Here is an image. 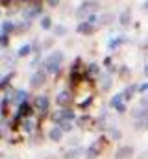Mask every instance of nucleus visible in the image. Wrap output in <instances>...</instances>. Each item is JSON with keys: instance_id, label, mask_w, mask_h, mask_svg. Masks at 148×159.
<instances>
[{"instance_id": "f257e3e1", "label": "nucleus", "mask_w": 148, "mask_h": 159, "mask_svg": "<svg viewBox=\"0 0 148 159\" xmlns=\"http://www.w3.org/2000/svg\"><path fill=\"white\" fill-rule=\"evenodd\" d=\"M65 61V54L63 52H52L46 59H44V70L50 72V74H58L61 70V65Z\"/></svg>"}, {"instance_id": "f03ea898", "label": "nucleus", "mask_w": 148, "mask_h": 159, "mask_svg": "<svg viewBox=\"0 0 148 159\" xmlns=\"http://www.w3.org/2000/svg\"><path fill=\"white\" fill-rule=\"evenodd\" d=\"M98 7H100L98 2H83V4L76 9V17H78V19H85V17H87V19H89V17H93V13H95Z\"/></svg>"}, {"instance_id": "7ed1b4c3", "label": "nucleus", "mask_w": 148, "mask_h": 159, "mask_svg": "<svg viewBox=\"0 0 148 159\" xmlns=\"http://www.w3.org/2000/svg\"><path fill=\"white\" fill-rule=\"evenodd\" d=\"M106 143H108V139L106 137H100L98 141H95L89 148H87V159H95L98 157L100 154H102V150H104V146H106Z\"/></svg>"}, {"instance_id": "20e7f679", "label": "nucleus", "mask_w": 148, "mask_h": 159, "mask_svg": "<svg viewBox=\"0 0 148 159\" xmlns=\"http://www.w3.org/2000/svg\"><path fill=\"white\" fill-rule=\"evenodd\" d=\"M41 9H43V4H41V2H30L28 7L22 11V17H24L26 20H32L34 17H37V15L41 13Z\"/></svg>"}, {"instance_id": "39448f33", "label": "nucleus", "mask_w": 148, "mask_h": 159, "mask_svg": "<svg viewBox=\"0 0 148 159\" xmlns=\"http://www.w3.org/2000/svg\"><path fill=\"white\" fill-rule=\"evenodd\" d=\"M72 100H74V98H72V93H71V91H61V93L56 96L58 106H61V107H65V109L72 104Z\"/></svg>"}, {"instance_id": "423d86ee", "label": "nucleus", "mask_w": 148, "mask_h": 159, "mask_svg": "<svg viewBox=\"0 0 148 159\" xmlns=\"http://www.w3.org/2000/svg\"><path fill=\"white\" fill-rule=\"evenodd\" d=\"M44 81H46V72L44 70H37V72H34V76L30 78V85L34 89H39V87L44 85Z\"/></svg>"}, {"instance_id": "0eeeda50", "label": "nucleus", "mask_w": 148, "mask_h": 159, "mask_svg": "<svg viewBox=\"0 0 148 159\" xmlns=\"http://www.w3.org/2000/svg\"><path fill=\"white\" fill-rule=\"evenodd\" d=\"M133 154H135L133 146L126 144V146H120V148L115 152V159H132L133 157Z\"/></svg>"}, {"instance_id": "6e6552de", "label": "nucleus", "mask_w": 148, "mask_h": 159, "mask_svg": "<svg viewBox=\"0 0 148 159\" xmlns=\"http://www.w3.org/2000/svg\"><path fill=\"white\" fill-rule=\"evenodd\" d=\"M52 119L56 120V122H72L74 120V111H71V109H61V111H58Z\"/></svg>"}, {"instance_id": "1a4fd4ad", "label": "nucleus", "mask_w": 148, "mask_h": 159, "mask_svg": "<svg viewBox=\"0 0 148 159\" xmlns=\"http://www.w3.org/2000/svg\"><path fill=\"white\" fill-rule=\"evenodd\" d=\"M34 106H35V109L39 113H46L48 111V106H50V102H48V96H44V94H39L35 98V102H34Z\"/></svg>"}, {"instance_id": "9d476101", "label": "nucleus", "mask_w": 148, "mask_h": 159, "mask_svg": "<svg viewBox=\"0 0 148 159\" xmlns=\"http://www.w3.org/2000/svg\"><path fill=\"white\" fill-rule=\"evenodd\" d=\"M76 30H78V34H83V35H89V34H93V30H95V26H93V22H89V20H85V22H80Z\"/></svg>"}, {"instance_id": "9b49d317", "label": "nucleus", "mask_w": 148, "mask_h": 159, "mask_svg": "<svg viewBox=\"0 0 148 159\" xmlns=\"http://www.w3.org/2000/svg\"><path fill=\"white\" fill-rule=\"evenodd\" d=\"M118 22H120L122 26H128V24L132 22V9H130V7H126V9L120 13V17H118Z\"/></svg>"}, {"instance_id": "f8f14e48", "label": "nucleus", "mask_w": 148, "mask_h": 159, "mask_svg": "<svg viewBox=\"0 0 148 159\" xmlns=\"http://www.w3.org/2000/svg\"><path fill=\"white\" fill-rule=\"evenodd\" d=\"M137 89H139V85H137V83H132V85H128V87L124 89V93H122L124 100H132V98H133V94L137 93Z\"/></svg>"}, {"instance_id": "ddd939ff", "label": "nucleus", "mask_w": 148, "mask_h": 159, "mask_svg": "<svg viewBox=\"0 0 148 159\" xmlns=\"http://www.w3.org/2000/svg\"><path fill=\"white\" fill-rule=\"evenodd\" d=\"M30 113H32V107H30L28 102L19 104V107H17V117H28Z\"/></svg>"}, {"instance_id": "4468645a", "label": "nucleus", "mask_w": 148, "mask_h": 159, "mask_svg": "<svg viewBox=\"0 0 148 159\" xmlns=\"http://www.w3.org/2000/svg\"><path fill=\"white\" fill-rule=\"evenodd\" d=\"M48 137H50V141H54V143H59V141L63 139V131L59 129V126H56V128H52V129L48 131Z\"/></svg>"}, {"instance_id": "2eb2a0df", "label": "nucleus", "mask_w": 148, "mask_h": 159, "mask_svg": "<svg viewBox=\"0 0 148 159\" xmlns=\"http://www.w3.org/2000/svg\"><path fill=\"white\" fill-rule=\"evenodd\" d=\"M81 148L80 146H76V148H71V150H67L65 152V159H78L80 156H81Z\"/></svg>"}, {"instance_id": "dca6fc26", "label": "nucleus", "mask_w": 148, "mask_h": 159, "mask_svg": "<svg viewBox=\"0 0 148 159\" xmlns=\"http://www.w3.org/2000/svg\"><path fill=\"white\" fill-rule=\"evenodd\" d=\"M100 87H102L104 91H108L111 87V76L109 74H102V76H100Z\"/></svg>"}, {"instance_id": "f3484780", "label": "nucleus", "mask_w": 148, "mask_h": 159, "mask_svg": "<svg viewBox=\"0 0 148 159\" xmlns=\"http://www.w3.org/2000/svg\"><path fill=\"white\" fill-rule=\"evenodd\" d=\"M15 30V22H11V20H6V22H2V34H9V32H13Z\"/></svg>"}, {"instance_id": "a211bd4d", "label": "nucleus", "mask_w": 148, "mask_h": 159, "mask_svg": "<svg viewBox=\"0 0 148 159\" xmlns=\"http://www.w3.org/2000/svg\"><path fill=\"white\" fill-rule=\"evenodd\" d=\"M122 100H124V96H122V93H118V94H115V96L111 98L109 106H111V107H118V106L122 104Z\"/></svg>"}, {"instance_id": "6ab92c4d", "label": "nucleus", "mask_w": 148, "mask_h": 159, "mask_svg": "<svg viewBox=\"0 0 148 159\" xmlns=\"http://www.w3.org/2000/svg\"><path fill=\"white\" fill-rule=\"evenodd\" d=\"M32 50H34V46H32L30 43H28V44H22V46L19 48V56H21V57H24V56H28Z\"/></svg>"}, {"instance_id": "aec40b11", "label": "nucleus", "mask_w": 148, "mask_h": 159, "mask_svg": "<svg viewBox=\"0 0 148 159\" xmlns=\"http://www.w3.org/2000/svg\"><path fill=\"white\" fill-rule=\"evenodd\" d=\"M124 37H115V39H111L109 43H108V46H109L111 50H113V48H117V46H120V44H122V43H124Z\"/></svg>"}, {"instance_id": "412c9836", "label": "nucleus", "mask_w": 148, "mask_h": 159, "mask_svg": "<svg viewBox=\"0 0 148 159\" xmlns=\"http://www.w3.org/2000/svg\"><path fill=\"white\" fill-rule=\"evenodd\" d=\"M41 28L43 30H50L52 28V19L50 17H43L41 19Z\"/></svg>"}, {"instance_id": "4be33fe9", "label": "nucleus", "mask_w": 148, "mask_h": 159, "mask_svg": "<svg viewBox=\"0 0 148 159\" xmlns=\"http://www.w3.org/2000/svg\"><path fill=\"white\" fill-rule=\"evenodd\" d=\"M148 128V119L135 120V129H146Z\"/></svg>"}, {"instance_id": "5701e85b", "label": "nucleus", "mask_w": 148, "mask_h": 159, "mask_svg": "<svg viewBox=\"0 0 148 159\" xmlns=\"http://www.w3.org/2000/svg\"><path fill=\"white\" fill-rule=\"evenodd\" d=\"M13 78V72H9V74H6V76H2V80H0V89H4L7 83H9V80Z\"/></svg>"}, {"instance_id": "b1692460", "label": "nucleus", "mask_w": 148, "mask_h": 159, "mask_svg": "<svg viewBox=\"0 0 148 159\" xmlns=\"http://www.w3.org/2000/svg\"><path fill=\"white\" fill-rule=\"evenodd\" d=\"M113 19H115V17H113L111 13H106V15H102V17H100V24H109Z\"/></svg>"}, {"instance_id": "393cba45", "label": "nucleus", "mask_w": 148, "mask_h": 159, "mask_svg": "<svg viewBox=\"0 0 148 159\" xmlns=\"http://www.w3.org/2000/svg\"><path fill=\"white\" fill-rule=\"evenodd\" d=\"M22 128H24V131H34V120H24L22 122Z\"/></svg>"}, {"instance_id": "a878e982", "label": "nucleus", "mask_w": 148, "mask_h": 159, "mask_svg": "<svg viewBox=\"0 0 148 159\" xmlns=\"http://www.w3.org/2000/svg\"><path fill=\"white\" fill-rule=\"evenodd\" d=\"M72 122H59V129H61V131H71V129H72Z\"/></svg>"}, {"instance_id": "bb28decb", "label": "nucleus", "mask_w": 148, "mask_h": 159, "mask_svg": "<svg viewBox=\"0 0 148 159\" xmlns=\"http://www.w3.org/2000/svg\"><path fill=\"white\" fill-rule=\"evenodd\" d=\"M89 117H87V115H83V117H80V119H78V126H81V128H85V124H87V122H89Z\"/></svg>"}, {"instance_id": "cd10ccee", "label": "nucleus", "mask_w": 148, "mask_h": 159, "mask_svg": "<svg viewBox=\"0 0 148 159\" xmlns=\"http://www.w3.org/2000/svg\"><path fill=\"white\" fill-rule=\"evenodd\" d=\"M56 35H63V34H67V28L65 26H56Z\"/></svg>"}, {"instance_id": "c85d7f7f", "label": "nucleus", "mask_w": 148, "mask_h": 159, "mask_svg": "<svg viewBox=\"0 0 148 159\" xmlns=\"http://www.w3.org/2000/svg\"><path fill=\"white\" fill-rule=\"evenodd\" d=\"M7 43H9L7 35H6V34H0V44H2V46H7Z\"/></svg>"}, {"instance_id": "c756f323", "label": "nucleus", "mask_w": 148, "mask_h": 159, "mask_svg": "<svg viewBox=\"0 0 148 159\" xmlns=\"http://www.w3.org/2000/svg\"><path fill=\"white\" fill-rule=\"evenodd\" d=\"M89 72H91V74H96V72H98V65H96V63H91V65H89Z\"/></svg>"}, {"instance_id": "7c9ffc66", "label": "nucleus", "mask_w": 148, "mask_h": 159, "mask_svg": "<svg viewBox=\"0 0 148 159\" xmlns=\"http://www.w3.org/2000/svg\"><path fill=\"white\" fill-rule=\"evenodd\" d=\"M91 102H93V96H89V98H87V100H83V102H81V104H80V107H81V109H85V107H87V106H89V104H91Z\"/></svg>"}, {"instance_id": "2f4dec72", "label": "nucleus", "mask_w": 148, "mask_h": 159, "mask_svg": "<svg viewBox=\"0 0 148 159\" xmlns=\"http://www.w3.org/2000/svg\"><path fill=\"white\" fill-rule=\"evenodd\" d=\"M137 91H139V93H146V91H148V83H141Z\"/></svg>"}, {"instance_id": "473e14b6", "label": "nucleus", "mask_w": 148, "mask_h": 159, "mask_svg": "<svg viewBox=\"0 0 148 159\" xmlns=\"http://www.w3.org/2000/svg\"><path fill=\"white\" fill-rule=\"evenodd\" d=\"M115 109H117V111H118V113H124V111H126V104H124V102H122V104H120V106H118V107H115Z\"/></svg>"}, {"instance_id": "72a5a7b5", "label": "nucleus", "mask_w": 148, "mask_h": 159, "mask_svg": "<svg viewBox=\"0 0 148 159\" xmlns=\"http://www.w3.org/2000/svg\"><path fill=\"white\" fill-rule=\"evenodd\" d=\"M111 135H113V139H120V131L118 129H111Z\"/></svg>"}, {"instance_id": "f704fd0d", "label": "nucleus", "mask_w": 148, "mask_h": 159, "mask_svg": "<svg viewBox=\"0 0 148 159\" xmlns=\"http://www.w3.org/2000/svg\"><path fill=\"white\" fill-rule=\"evenodd\" d=\"M128 74H130V70H128L126 67H122V69H120V76H128Z\"/></svg>"}, {"instance_id": "c9c22d12", "label": "nucleus", "mask_w": 148, "mask_h": 159, "mask_svg": "<svg viewBox=\"0 0 148 159\" xmlns=\"http://www.w3.org/2000/svg\"><path fill=\"white\" fill-rule=\"evenodd\" d=\"M48 6H52V7H56V6H59V2H56V0H50V2H48Z\"/></svg>"}, {"instance_id": "e433bc0d", "label": "nucleus", "mask_w": 148, "mask_h": 159, "mask_svg": "<svg viewBox=\"0 0 148 159\" xmlns=\"http://www.w3.org/2000/svg\"><path fill=\"white\" fill-rule=\"evenodd\" d=\"M139 159H148V150H145V152L141 154V157H139Z\"/></svg>"}, {"instance_id": "4c0bfd02", "label": "nucleus", "mask_w": 148, "mask_h": 159, "mask_svg": "<svg viewBox=\"0 0 148 159\" xmlns=\"http://www.w3.org/2000/svg\"><path fill=\"white\" fill-rule=\"evenodd\" d=\"M4 126H6V124H4V122H0V135H4Z\"/></svg>"}, {"instance_id": "58836bf2", "label": "nucleus", "mask_w": 148, "mask_h": 159, "mask_svg": "<svg viewBox=\"0 0 148 159\" xmlns=\"http://www.w3.org/2000/svg\"><path fill=\"white\" fill-rule=\"evenodd\" d=\"M143 7H145V11H148V2H145V4H143Z\"/></svg>"}, {"instance_id": "ea45409f", "label": "nucleus", "mask_w": 148, "mask_h": 159, "mask_svg": "<svg viewBox=\"0 0 148 159\" xmlns=\"http://www.w3.org/2000/svg\"><path fill=\"white\" fill-rule=\"evenodd\" d=\"M145 74L148 76V67H145Z\"/></svg>"}, {"instance_id": "a19ab883", "label": "nucleus", "mask_w": 148, "mask_h": 159, "mask_svg": "<svg viewBox=\"0 0 148 159\" xmlns=\"http://www.w3.org/2000/svg\"><path fill=\"white\" fill-rule=\"evenodd\" d=\"M0 80H2V76H0Z\"/></svg>"}]
</instances>
